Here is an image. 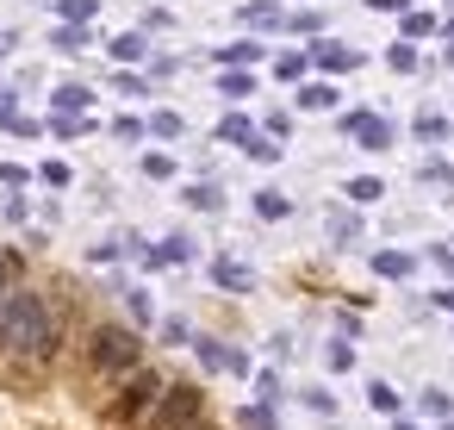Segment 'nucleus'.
Here are the masks:
<instances>
[{
  "mask_svg": "<svg viewBox=\"0 0 454 430\" xmlns=\"http://www.w3.org/2000/svg\"><path fill=\"white\" fill-rule=\"evenodd\" d=\"M57 343H63V318L51 312V299L20 287L7 299V312H0V349H7L13 362H26V368H44L57 355Z\"/></svg>",
  "mask_w": 454,
  "mask_h": 430,
  "instance_id": "f257e3e1",
  "label": "nucleus"
},
{
  "mask_svg": "<svg viewBox=\"0 0 454 430\" xmlns=\"http://www.w3.org/2000/svg\"><path fill=\"white\" fill-rule=\"evenodd\" d=\"M82 368L88 380H125L131 368H144V337L131 324H94L88 330V349H82Z\"/></svg>",
  "mask_w": 454,
  "mask_h": 430,
  "instance_id": "f03ea898",
  "label": "nucleus"
},
{
  "mask_svg": "<svg viewBox=\"0 0 454 430\" xmlns=\"http://www.w3.org/2000/svg\"><path fill=\"white\" fill-rule=\"evenodd\" d=\"M162 393H168V380H162L156 368H131V374H125V386H119V399L106 405V418L137 430V424H144V418L162 405Z\"/></svg>",
  "mask_w": 454,
  "mask_h": 430,
  "instance_id": "7ed1b4c3",
  "label": "nucleus"
},
{
  "mask_svg": "<svg viewBox=\"0 0 454 430\" xmlns=\"http://www.w3.org/2000/svg\"><path fill=\"white\" fill-rule=\"evenodd\" d=\"M206 418V393L193 386V380H168V393H162V405L137 424V430H193Z\"/></svg>",
  "mask_w": 454,
  "mask_h": 430,
  "instance_id": "20e7f679",
  "label": "nucleus"
},
{
  "mask_svg": "<svg viewBox=\"0 0 454 430\" xmlns=\"http://www.w3.org/2000/svg\"><path fill=\"white\" fill-rule=\"evenodd\" d=\"M342 138L361 150H392V119L380 113H342Z\"/></svg>",
  "mask_w": 454,
  "mask_h": 430,
  "instance_id": "39448f33",
  "label": "nucleus"
},
{
  "mask_svg": "<svg viewBox=\"0 0 454 430\" xmlns=\"http://www.w3.org/2000/svg\"><path fill=\"white\" fill-rule=\"evenodd\" d=\"M311 63L324 76H348V69H361V51H348V44H311Z\"/></svg>",
  "mask_w": 454,
  "mask_h": 430,
  "instance_id": "423d86ee",
  "label": "nucleus"
},
{
  "mask_svg": "<svg viewBox=\"0 0 454 430\" xmlns=\"http://www.w3.org/2000/svg\"><path fill=\"white\" fill-rule=\"evenodd\" d=\"M212 281H218L224 293H249V287H255V275H249L243 262H231V256H218V262H212Z\"/></svg>",
  "mask_w": 454,
  "mask_h": 430,
  "instance_id": "0eeeda50",
  "label": "nucleus"
},
{
  "mask_svg": "<svg viewBox=\"0 0 454 430\" xmlns=\"http://www.w3.org/2000/svg\"><path fill=\"white\" fill-rule=\"evenodd\" d=\"M51 44H57V51H63V57H82V51H88V44H94V38H88V26H75V20H63V26H57V32H51Z\"/></svg>",
  "mask_w": 454,
  "mask_h": 430,
  "instance_id": "6e6552de",
  "label": "nucleus"
},
{
  "mask_svg": "<svg viewBox=\"0 0 454 430\" xmlns=\"http://www.w3.org/2000/svg\"><path fill=\"white\" fill-rule=\"evenodd\" d=\"M299 107H305V113H330V107H336V88H330V82H305V88H299Z\"/></svg>",
  "mask_w": 454,
  "mask_h": 430,
  "instance_id": "1a4fd4ad",
  "label": "nucleus"
},
{
  "mask_svg": "<svg viewBox=\"0 0 454 430\" xmlns=\"http://www.w3.org/2000/svg\"><path fill=\"white\" fill-rule=\"evenodd\" d=\"M411 268H417V262H411L404 250H380V256H373V275H386V281H404Z\"/></svg>",
  "mask_w": 454,
  "mask_h": 430,
  "instance_id": "9d476101",
  "label": "nucleus"
},
{
  "mask_svg": "<svg viewBox=\"0 0 454 430\" xmlns=\"http://www.w3.org/2000/svg\"><path fill=\"white\" fill-rule=\"evenodd\" d=\"M13 293H20V256H13V250H0V312H7Z\"/></svg>",
  "mask_w": 454,
  "mask_h": 430,
  "instance_id": "9b49d317",
  "label": "nucleus"
},
{
  "mask_svg": "<svg viewBox=\"0 0 454 430\" xmlns=\"http://www.w3.org/2000/svg\"><path fill=\"white\" fill-rule=\"evenodd\" d=\"M113 57H119V63H144V57H150V38H144V32H125V38H113Z\"/></svg>",
  "mask_w": 454,
  "mask_h": 430,
  "instance_id": "f8f14e48",
  "label": "nucleus"
},
{
  "mask_svg": "<svg viewBox=\"0 0 454 430\" xmlns=\"http://www.w3.org/2000/svg\"><path fill=\"white\" fill-rule=\"evenodd\" d=\"M417 138H423V144H448V113H429V107H423V113H417Z\"/></svg>",
  "mask_w": 454,
  "mask_h": 430,
  "instance_id": "ddd939ff",
  "label": "nucleus"
},
{
  "mask_svg": "<svg viewBox=\"0 0 454 430\" xmlns=\"http://www.w3.org/2000/svg\"><path fill=\"white\" fill-rule=\"evenodd\" d=\"M218 94H224V100H249V94H255V82H249V69H224V82H218Z\"/></svg>",
  "mask_w": 454,
  "mask_h": 430,
  "instance_id": "4468645a",
  "label": "nucleus"
},
{
  "mask_svg": "<svg viewBox=\"0 0 454 430\" xmlns=\"http://www.w3.org/2000/svg\"><path fill=\"white\" fill-rule=\"evenodd\" d=\"M88 100H94V88H82V82L57 88V113H88Z\"/></svg>",
  "mask_w": 454,
  "mask_h": 430,
  "instance_id": "2eb2a0df",
  "label": "nucleus"
},
{
  "mask_svg": "<svg viewBox=\"0 0 454 430\" xmlns=\"http://www.w3.org/2000/svg\"><path fill=\"white\" fill-rule=\"evenodd\" d=\"M255 138V125L243 119V113H224V125H218V144H249Z\"/></svg>",
  "mask_w": 454,
  "mask_h": 430,
  "instance_id": "dca6fc26",
  "label": "nucleus"
},
{
  "mask_svg": "<svg viewBox=\"0 0 454 430\" xmlns=\"http://www.w3.org/2000/svg\"><path fill=\"white\" fill-rule=\"evenodd\" d=\"M342 194H348V200H355V206H373V200H380V194H386V181H373V175H355V181H348V187H342Z\"/></svg>",
  "mask_w": 454,
  "mask_h": 430,
  "instance_id": "f3484780",
  "label": "nucleus"
},
{
  "mask_svg": "<svg viewBox=\"0 0 454 430\" xmlns=\"http://www.w3.org/2000/svg\"><path fill=\"white\" fill-rule=\"evenodd\" d=\"M255 212H262V219H286V212H293V200H286L280 187H262V194H255Z\"/></svg>",
  "mask_w": 454,
  "mask_h": 430,
  "instance_id": "a211bd4d",
  "label": "nucleus"
},
{
  "mask_svg": "<svg viewBox=\"0 0 454 430\" xmlns=\"http://www.w3.org/2000/svg\"><path fill=\"white\" fill-rule=\"evenodd\" d=\"M367 405L386 411V418H398V393H392V380H367Z\"/></svg>",
  "mask_w": 454,
  "mask_h": 430,
  "instance_id": "6ab92c4d",
  "label": "nucleus"
},
{
  "mask_svg": "<svg viewBox=\"0 0 454 430\" xmlns=\"http://www.w3.org/2000/svg\"><path fill=\"white\" fill-rule=\"evenodd\" d=\"M237 20H243V26H280V7H274V0H249Z\"/></svg>",
  "mask_w": 454,
  "mask_h": 430,
  "instance_id": "aec40b11",
  "label": "nucleus"
},
{
  "mask_svg": "<svg viewBox=\"0 0 454 430\" xmlns=\"http://www.w3.org/2000/svg\"><path fill=\"white\" fill-rule=\"evenodd\" d=\"M255 57H262V44H249V38H243V44H224V51H218V63H224V69H231V63H237V69H249Z\"/></svg>",
  "mask_w": 454,
  "mask_h": 430,
  "instance_id": "412c9836",
  "label": "nucleus"
},
{
  "mask_svg": "<svg viewBox=\"0 0 454 430\" xmlns=\"http://www.w3.org/2000/svg\"><path fill=\"white\" fill-rule=\"evenodd\" d=\"M243 150H249L255 163H280V144H274V131H255V138H249Z\"/></svg>",
  "mask_w": 454,
  "mask_h": 430,
  "instance_id": "4be33fe9",
  "label": "nucleus"
},
{
  "mask_svg": "<svg viewBox=\"0 0 454 430\" xmlns=\"http://www.w3.org/2000/svg\"><path fill=\"white\" fill-rule=\"evenodd\" d=\"M330 237H336V243H355V237H361V219H355V212H330Z\"/></svg>",
  "mask_w": 454,
  "mask_h": 430,
  "instance_id": "5701e85b",
  "label": "nucleus"
},
{
  "mask_svg": "<svg viewBox=\"0 0 454 430\" xmlns=\"http://www.w3.org/2000/svg\"><path fill=\"white\" fill-rule=\"evenodd\" d=\"M156 256H162V268H168V262H193V237H162Z\"/></svg>",
  "mask_w": 454,
  "mask_h": 430,
  "instance_id": "b1692460",
  "label": "nucleus"
},
{
  "mask_svg": "<svg viewBox=\"0 0 454 430\" xmlns=\"http://www.w3.org/2000/svg\"><path fill=\"white\" fill-rule=\"evenodd\" d=\"M125 306H131V324H156V306H150V293H144V287H131V293H125Z\"/></svg>",
  "mask_w": 454,
  "mask_h": 430,
  "instance_id": "393cba45",
  "label": "nucleus"
},
{
  "mask_svg": "<svg viewBox=\"0 0 454 430\" xmlns=\"http://www.w3.org/2000/svg\"><path fill=\"white\" fill-rule=\"evenodd\" d=\"M57 13H63V20H75V26H88V20L100 13V0H57Z\"/></svg>",
  "mask_w": 454,
  "mask_h": 430,
  "instance_id": "a878e982",
  "label": "nucleus"
},
{
  "mask_svg": "<svg viewBox=\"0 0 454 430\" xmlns=\"http://www.w3.org/2000/svg\"><path fill=\"white\" fill-rule=\"evenodd\" d=\"M386 69H398V76H411V69H417V51H411V38L386 51Z\"/></svg>",
  "mask_w": 454,
  "mask_h": 430,
  "instance_id": "bb28decb",
  "label": "nucleus"
},
{
  "mask_svg": "<svg viewBox=\"0 0 454 430\" xmlns=\"http://www.w3.org/2000/svg\"><path fill=\"white\" fill-rule=\"evenodd\" d=\"M305 63H311L305 51H286V57L274 63V76H280V82H299V76H305Z\"/></svg>",
  "mask_w": 454,
  "mask_h": 430,
  "instance_id": "cd10ccee",
  "label": "nucleus"
},
{
  "mask_svg": "<svg viewBox=\"0 0 454 430\" xmlns=\"http://www.w3.org/2000/svg\"><path fill=\"white\" fill-rule=\"evenodd\" d=\"M423 411H429V418H442V424H448V418H454V399H448V393H442V386H429V393H423Z\"/></svg>",
  "mask_w": 454,
  "mask_h": 430,
  "instance_id": "c85d7f7f",
  "label": "nucleus"
},
{
  "mask_svg": "<svg viewBox=\"0 0 454 430\" xmlns=\"http://www.w3.org/2000/svg\"><path fill=\"white\" fill-rule=\"evenodd\" d=\"M429 32H442L435 13H404V38H429Z\"/></svg>",
  "mask_w": 454,
  "mask_h": 430,
  "instance_id": "c756f323",
  "label": "nucleus"
},
{
  "mask_svg": "<svg viewBox=\"0 0 454 430\" xmlns=\"http://www.w3.org/2000/svg\"><path fill=\"white\" fill-rule=\"evenodd\" d=\"M181 131H187L181 113H156V119H150V138H181Z\"/></svg>",
  "mask_w": 454,
  "mask_h": 430,
  "instance_id": "7c9ffc66",
  "label": "nucleus"
},
{
  "mask_svg": "<svg viewBox=\"0 0 454 430\" xmlns=\"http://www.w3.org/2000/svg\"><path fill=\"white\" fill-rule=\"evenodd\" d=\"M187 206H200V212H218V206H224V194H218V187H187Z\"/></svg>",
  "mask_w": 454,
  "mask_h": 430,
  "instance_id": "2f4dec72",
  "label": "nucleus"
},
{
  "mask_svg": "<svg viewBox=\"0 0 454 430\" xmlns=\"http://www.w3.org/2000/svg\"><path fill=\"white\" fill-rule=\"evenodd\" d=\"M144 175H150V181H168V175H175V163H168L162 150H150V156H144Z\"/></svg>",
  "mask_w": 454,
  "mask_h": 430,
  "instance_id": "473e14b6",
  "label": "nucleus"
},
{
  "mask_svg": "<svg viewBox=\"0 0 454 430\" xmlns=\"http://www.w3.org/2000/svg\"><path fill=\"white\" fill-rule=\"evenodd\" d=\"M237 424H243V430H274V418H268V405H249V411H237Z\"/></svg>",
  "mask_w": 454,
  "mask_h": 430,
  "instance_id": "72a5a7b5",
  "label": "nucleus"
},
{
  "mask_svg": "<svg viewBox=\"0 0 454 430\" xmlns=\"http://www.w3.org/2000/svg\"><path fill=\"white\" fill-rule=\"evenodd\" d=\"M162 343H175V349H181V343H193V330H187V318H168V324H162Z\"/></svg>",
  "mask_w": 454,
  "mask_h": 430,
  "instance_id": "f704fd0d",
  "label": "nucleus"
},
{
  "mask_svg": "<svg viewBox=\"0 0 454 430\" xmlns=\"http://www.w3.org/2000/svg\"><path fill=\"white\" fill-rule=\"evenodd\" d=\"M113 131H119V138H125V144H137V138H144V131H150V125H144V119H131V113H125V119H119V125H113Z\"/></svg>",
  "mask_w": 454,
  "mask_h": 430,
  "instance_id": "c9c22d12",
  "label": "nucleus"
},
{
  "mask_svg": "<svg viewBox=\"0 0 454 430\" xmlns=\"http://www.w3.org/2000/svg\"><path fill=\"white\" fill-rule=\"evenodd\" d=\"M330 368L348 374V368H355V349H348V343H330Z\"/></svg>",
  "mask_w": 454,
  "mask_h": 430,
  "instance_id": "e433bc0d",
  "label": "nucleus"
},
{
  "mask_svg": "<svg viewBox=\"0 0 454 430\" xmlns=\"http://www.w3.org/2000/svg\"><path fill=\"white\" fill-rule=\"evenodd\" d=\"M7 131H20V138H38V119H26V113H7Z\"/></svg>",
  "mask_w": 454,
  "mask_h": 430,
  "instance_id": "4c0bfd02",
  "label": "nucleus"
},
{
  "mask_svg": "<svg viewBox=\"0 0 454 430\" xmlns=\"http://www.w3.org/2000/svg\"><path fill=\"white\" fill-rule=\"evenodd\" d=\"M423 181H435V187H448V163H442V156H429V163H423Z\"/></svg>",
  "mask_w": 454,
  "mask_h": 430,
  "instance_id": "58836bf2",
  "label": "nucleus"
},
{
  "mask_svg": "<svg viewBox=\"0 0 454 430\" xmlns=\"http://www.w3.org/2000/svg\"><path fill=\"white\" fill-rule=\"evenodd\" d=\"M38 175H44V181H51V187H69V163H44V169H38Z\"/></svg>",
  "mask_w": 454,
  "mask_h": 430,
  "instance_id": "ea45409f",
  "label": "nucleus"
},
{
  "mask_svg": "<svg viewBox=\"0 0 454 430\" xmlns=\"http://www.w3.org/2000/svg\"><path fill=\"white\" fill-rule=\"evenodd\" d=\"M286 26H293V32H305V38H311V32H317V26H324V20H317V13H293V20H286Z\"/></svg>",
  "mask_w": 454,
  "mask_h": 430,
  "instance_id": "a19ab883",
  "label": "nucleus"
},
{
  "mask_svg": "<svg viewBox=\"0 0 454 430\" xmlns=\"http://www.w3.org/2000/svg\"><path fill=\"white\" fill-rule=\"evenodd\" d=\"M255 393H262V405H274V399H280V380H274V374H262V380H255Z\"/></svg>",
  "mask_w": 454,
  "mask_h": 430,
  "instance_id": "79ce46f5",
  "label": "nucleus"
},
{
  "mask_svg": "<svg viewBox=\"0 0 454 430\" xmlns=\"http://www.w3.org/2000/svg\"><path fill=\"white\" fill-rule=\"evenodd\" d=\"M429 256H435V268H448V275H454V243H435Z\"/></svg>",
  "mask_w": 454,
  "mask_h": 430,
  "instance_id": "37998d69",
  "label": "nucleus"
},
{
  "mask_svg": "<svg viewBox=\"0 0 454 430\" xmlns=\"http://www.w3.org/2000/svg\"><path fill=\"white\" fill-rule=\"evenodd\" d=\"M373 13H404V0H367Z\"/></svg>",
  "mask_w": 454,
  "mask_h": 430,
  "instance_id": "c03bdc74",
  "label": "nucleus"
},
{
  "mask_svg": "<svg viewBox=\"0 0 454 430\" xmlns=\"http://www.w3.org/2000/svg\"><path fill=\"white\" fill-rule=\"evenodd\" d=\"M13 113V88H0V119H7Z\"/></svg>",
  "mask_w": 454,
  "mask_h": 430,
  "instance_id": "a18cd8bd",
  "label": "nucleus"
},
{
  "mask_svg": "<svg viewBox=\"0 0 454 430\" xmlns=\"http://www.w3.org/2000/svg\"><path fill=\"white\" fill-rule=\"evenodd\" d=\"M435 306H448V312H454V287H442V293H435Z\"/></svg>",
  "mask_w": 454,
  "mask_h": 430,
  "instance_id": "49530a36",
  "label": "nucleus"
},
{
  "mask_svg": "<svg viewBox=\"0 0 454 430\" xmlns=\"http://www.w3.org/2000/svg\"><path fill=\"white\" fill-rule=\"evenodd\" d=\"M392 430H417V424H392Z\"/></svg>",
  "mask_w": 454,
  "mask_h": 430,
  "instance_id": "de8ad7c7",
  "label": "nucleus"
},
{
  "mask_svg": "<svg viewBox=\"0 0 454 430\" xmlns=\"http://www.w3.org/2000/svg\"><path fill=\"white\" fill-rule=\"evenodd\" d=\"M448 63H454V44H448Z\"/></svg>",
  "mask_w": 454,
  "mask_h": 430,
  "instance_id": "09e8293b",
  "label": "nucleus"
},
{
  "mask_svg": "<svg viewBox=\"0 0 454 430\" xmlns=\"http://www.w3.org/2000/svg\"><path fill=\"white\" fill-rule=\"evenodd\" d=\"M193 430H212V424H193Z\"/></svg>",
  "mask_w": 454,
  "mask_h": 430,
  "instance_id": "8fccbe9b",
  "label": "nucleus"
},
{
  "mask_svg": "<svg viewBox=\"0 0 454 430\" xmlns=\"http://www.w3.org/2000/svg\"><path fill=\"white\" fill-rule=\"evenodd\" d=\"M0 57H7V44H0Z\"/></svg>",
  "mask_w": 454,
  "mask_h": 430,
  "instance_id": "3c124183",
  "label": "nucleus"
}]
</instances>
